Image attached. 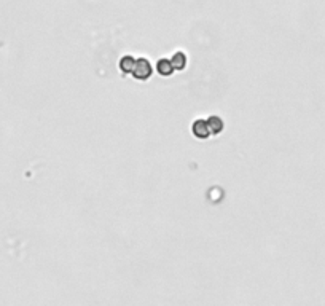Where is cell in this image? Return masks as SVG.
<instances>
[{"label":"cell","instance_id":"obj_1","mask_svg":"<svg viewBox=\"0 0 325 306\" xmlns=\"http://www.w3.org/2000/svg\"><path fill=\"white\" fill-rule=\"evenodd\" d=\"M152 74H153V66L150 64L147 57H137L134 70H132L131 75L139 81H145L152 77Z\"/></svg>","mask_w":325,"mask_h":306},{"label":"cell","instance_id":"obj_2","mask_svg":"<svg viewBox=\"0 0 325 306\" xmlns=\"http://www.w3.org/2000/svg\"><path fill=\"white\" fill-rule=\"evenodd\" d=\"M191 133L199 140H206L211 137V129L208 126V121L202 118H198L193 121V125H191Z\"/></svg>","mask_w":325,"mask_h":306},{"label":"cell","instance_id":"obj_3","mask_svg":"<svg viewBox=\"0 0 325 306\" xmlns=\"http://www.w3.org/2000/svg\"><path fill=\"white\" fill-rule=\"evenodd\" d=\"M156 72H158L161 77H171L175 69L171 63V59H167V57H161V59H158V63H156Z\"/></svg>","mask_w":325,"mask_h":306},{"label":"cell","instance_id":"obj_4","mask_svg":"<svg viewBox=\"0 0 325 306\" xmlns=\"http://www.w3.org/2000/svg\"><path fill=\"white\" fill-rule=\"evenodd\" d=\"M206 121H208V126H209V129H211V136L220 134V133L223 131V129H225V121L220 118L219 115H211Z\"/></svg>","mask_w":325,"mask_h":306},{"label":"cell","instance_id":"obj_5","mask_svg":"<svg viewBox=\"0 0 325 306\" xmlns=\"http://www.w3.org/2000/svg\"><path fill=\"white\" fill-rule=\"evenodd\" d=\"M134 66H136V57L131 56V54L123 56L122 59H120V64H118V67H120V70H122L123 75L132 74V70H134Z\"/></svg>","mask_w":325,"mask_h":306},{"label":"cell","instance_id":"obj_6","mask_svg":"<svg viewBox=\"0 0 325 306\" xmlns=\"http://www.w3.org/2000/svg\"><path fill=\"white\" fill-rule=\"evenodd\" d=\"M171 63H172L175 70L182 72V70H185L187 64H188V56L185 54V51H175L172 54V57H171Z\"/></svg>","mask_w":325,"mask_h":306}]
</instances>
